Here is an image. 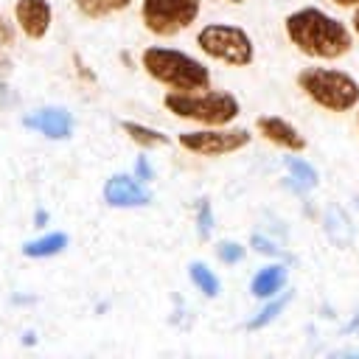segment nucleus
Returning <instances> with one entry per match:
<instances>
[{"label": "nucleus", "mask_w": 359, "mask_h": 359, "mask_svg": "<svg viewBox=\"0 0 359 359\" xmlns=\"http://www.w3.org/2000/svg\"><path fill=\"white\" fill-rule=\"evenodd\" d=\"M283 28H286L289 42L311 59L334 62V59H342L353 48V34L348 31V25L314 6L292 11Z\"/></svg>", "instance_id": "f257e3e1"}, {"label": "nucleus", "mask_w": 359, "mask_h": 359, "mask_svg": "<svg viewBox=\"0 0 359 359\" xmlns=\"http://www.w3.org/2000/svg\"><path fill=\"white\" fill-rule=\"evenodd\" d=\"M140 65L157 84H163L165 90H174V93H194V90L210 87V70L199 59H194L177 48L151 45L143 50Z\"/></svg>", "instance_id": "f03ea898"}, {"label": "nucleus", "mask_w": 359, "mask_h": 359, "mask_svg": "<svg viewBox=\"0 0 359 359\" xmlns=\"http://www.w3.org/2000/svg\"><path fill=\"white\" fill-rule=\"evenodd\" d=\"M163 107L182 121H194L202 126H230L238 112L241 104L236 95L230 93H216V90H194V93H174L168 90L163 95Z\"/></svg>", "instance_id": "7ed1b4c3"}, {"label": "nucleus", "mask_w": 359, "mask_h": 359, "mask_svg": "<svg viewBox=\"0 0 359 359\" xmlns=\"http://www.w3.org/2000/svg\"><path fill=\"white\" fill-rule=\"evenodd\" d=\"M297 87L328 112H348L359 104V81L345 70L306 67L297 73Z\"/></svg>", "instance_id": "20e7f679"}, {"label": "nucleus", "mask_w": 359, "mask_h": 359, "mask_svg": "<svg viewBox=\"0 0 359 359\" xmlns=\"http://www.w3.org/2000/svg\"><path fill=\"white\" fill-rule=\"evenodd\" d=\"M196 45L205 56L224 62L230 67H247L255 59V45H252L250 34L244 28L227 25V22H210V25L199 28Z\"/></svg>", "instance_id": "39448f33"}, {"label": "nucleus", "mask_w": 359, "mask_h": 359, "mask_svg": "<svg viewBox=\"0 0 359 359\" xmlns=\"http://www.w3.org/2000/svg\"><path fill=\"white\" fill-rule=\"evenodd\" d=\"M140 17L154 36H174L199 17V0H140Z\"/></svg>", "instance_id": "423d86ee"}, {"label": "nucleus", "mask_w": 359, "mask_h": 359, "mask_svg": "<svg viewBox=\"0 0 359 359\" xmlns=\"http://www.w3.org/2000/svg\"><path fill=\"white\" fill-rule=\"evenodd\" d=\"M250 132L247 129H227V126H205L196 132H182L177 140L185 151L191 154H202V157H222V154H233L241 151L250 143Z\"/></svg>", "instance_id": "0eeeda50"}, {"label": "nucleus", "mask_w": 359, "mask_h": 359, "mask_svg": "<svg viewBox=\"0 0 359 359\" xmlns=\"http://www.w3.org/2000/svg\"><path fill=\"white\" fill-rule=\"evenodd\" d=\"M14 20L17 28L28 39H42L50 31V3L48 0H17L14 3Z\"/></svg>", "instance_id": "6e6552de"}, {"label": "nucleus", "mask_w": 359, "mask_h": 359, "mask_svg": "<svg viewBox=\"0 0 359 359\" xmlns=\"http://www.w3.org/2000/svg\"><path fill=\"white\" fill-rule=\"evenodd\" d=\"M104 199H107L109 208H140L151 199V194L135 177L112 174L104 185Z\"/></svg>", "instance_id": "1a4fd4ad"}, {"label": "nucleus", "mask_w": 359, "mask_h": 359, "mask_svg": "<svg viewBox=\"0 0 359 359\" xmlns=\"http://www.w3.org/2000/svg\"><path fill=\"white\" fill-rule=\"evenodd\" d=\"M22 123L28 129L42 132L50 140H67L73 135V115L67 109H62V107H45V109H39L34 115H25Z\"/></svg>", "instance_id": "9d476101"}, {"label": "nucleus", "mask_w": 359, "mask_h": 359, "mask_svg": "<svg viewBox=\"0 0 359 359\" xmlns=\"http://www.w3.org/2000/svg\"><path fill=\"white\" fill-rule=\"evenodd\" d=\"M255 126H258V135L261 137H266L269 143H275V146H280V149H286L292 154H297V151L306 149V137L289 121H283L280 115H261L255 121Z\"/></svg>", "instance_id": "9b49d317"}, {"label": "nucleus", "mask_w": 359, "mask_h": 359, "mask_svg": "<svg viewBox=\"0 0 359 359\" xmlns=\"http://www.w3.org/2000/svg\"><path fill=\"white\" fill-rule=\"evenodd\" d=\"M286 283V266L283 264H269L264 269H258L250 280V294L252 297H272L283 289Z\"/></svg>", "instance_id": "f8f14e48"}, {"label": "nucleus", "mask_w": 359, "mask_h": 359, "mask_svg": "<svg viewBox=\"0 0 359 359\" xmlns=\"http://www.w3.org/2000/svg\"><path fill=\"white\" fill-rule=\"evenodd\" d=\"M67 247V233H45L34 241H25L22 244V255L28 258H50V255H59L62 250Z\"/></svg>", "instance_id": "ddd939ff"}, {"label": "nucleus", "mask_w": 359, "mask_h": 359, "mask_svg": "<svg viewBox=\"0 0 359 359\" xmlns=\"http://www.w3.org/2000/svg\"><path fill=\"white\" fill-rule=\"evenodd\" d=\"M325 233H328V238H331L337 247L351 244V238H353L351 219H348V213H345L339 205H331V208H328V213H325Z\"/></svg>", "instance_id": "4468645a"}, {"label": "nucleus", "mask_w": 359, "mask_h": 359, "mask_svg": "<svg viewBox=\"0 0 359 359\" xmlns=\"http://www.w3.org/2000/svg\"><path fill=\"white\" fill-rule=\"evenodd\" d=\"M121 126H123V132H126L137 146H143V149H160V146L168 143V135H163L160 129H151V126H143V123H135V121H123Z\"/></svg>", "instance_id": "2eb2a0df"}, {"label": "nucleus", "mask_w": 359, "mask_h": 359, "mask_svg": "<svg viewBox=\"0 0 359 359\" xmlns=\"http://www.w3.org/2000/svg\"><path fill=\"white\" fill-rule=\"evenodd\" d=\"M188 275H191L194 286H196L205 297H216V294H219V278H216L213 269H208L202 261H194V264L188 266Z\"/></svg>", "instance_id": "dca6fc26"}, {"label": "nucleus", "mask_w": 359, "mask_h": 359, "mask_svg": "<svg viewBox=\"0 0 359 359\" xmlns=\"http://www.w3.org/2000/svg\"><path fill=\"white\" fill-rule=\"evenodd\" d=\"M76 3H79V8H81L87 17H104V14H109V11L126 8L132 0H76Z\"/></svg>", "instance_id": "f3484780"}, {"label": "nucleus", "mask_w": 359, "mask_h": 359, "mask_svg": "<svg viewBox=\"0 0 359 359\" xmlns=\"http://www.w3.org/2000/svg\"><path fill=\"white\" fill-rule=\"evenodd\" d=\"M286 168H289L292 180H297L303 188H314V185H317V171H314L309 163H303V160H297V157H289V160H286Z\"/></svg>", "instance_id": "a211bd4d"}, {"label": "nucleus", "mask_w": 359, "mask_h": 359, "mask_svg": "<svg viewBox=\"0 0 359 359\" xmlns=\"http://www.w3.org/2000/svg\"><path fill=\"white\" fill-rule=\"evenodd\" d=\"M289 300H292V292H286L280 300H272V303H269V306H266V309H264V311H261L255 320H250V325H247V328H250V331H255V328H264V325H269V323H272V320H275V317L283 311V306H286Z\"/></svg>", "instance_id": "6ab92c4d"}, {"label": "nucleus", "mask_w": 359, "mask_h": 359, "mask_svg": "<svg viewBox=\"0 0 359 359\" xmlns=\"http://www.w3.org/2000/svg\"><path fill=\"white\" fill-rule=\"evenodd\" d=\"M14 45V28H11V22L8 20H3L0 17V73H6L8 67H11V62H8V48Z\"/></svg>", "instance_id": "aec40b11"}, {"label": "nucleus", "mask_w": 359, "mask_h": 359, "mask_svg": "<svg viewBox=\"0 0 359 359\" xmlns=\"http://www.w3.org/2000/svg\"><path fill=\"white\" fill-rule=\"evenodd\" d=\"M216 255H219V261H224V264H238V261L247 255V250H244L238 241H222V244L216 247Z\"/></svg>", "instance_id": "412c9836"}, {"label": "nucleus", "mask_w": 359, "mask_h": 359, "mask_svg": "<svg viewBox=\"0 0 359 359\" xmlns=\"http://www.w3.org/2000/svg\"><path fill=\"white\" fill-rule=\"evenodd\" d=\"M210 208H208V202L202 199L199 202V233H202V238H208V233H210Z\"/></svg>", "instance_id": "4be33fe9"}, {"label": "nucleus", "mask_w": 359, "mask_h": 359, "mask_svg": "<svg viewBox=\"0 0 359 359\" xmlns=\"http://www.w3.org/2000/svg\"><path fill=\"white\" fill-rule=\"evenodd\" d=\"M14 101H17V95L11 93V87H8L6 81H0V109H3V107H11Z\"/></svg>", "instance_id": "5701e85b"}, {"label": "nucleus", "mask_w": 359, "mask_h": 359, "mask_svg": "<svg viewBox=\"0 0 359 359\" xmlns=\"http://www.w3.org/2000/svg\"><path fill=\"white\" fill-rule=\"evenodd\" d=\"M135 168H137V177H143V180H151V165H149L143 157L137 160V165H135Z\"/></svg>", "instance_id": "b1692460"}, {"label": "nucleus", "mask_w": 359, "mask_h": 359, "mask_svg": "<svg viewBox=\"0 0 359 359\" xmlns=\"http://www.w3.org/2000/svg\"><path fill=\"white\" fill-rule=\"evenodd\" d=\"M351 28H353V34L359 36V3H356V11H353V20H351Z\"/></svg>", "instance_id": "393cba45"}, {"label": "nucleus", "mask_w": 359, "mask_h": 359, "mask_svg": "<svg viewBox=\"0 0 359 359\" xmlns=\"http://www.w3.org/2000/svg\"><path fill=\"white\" fill-rule=\"evenodd\" d=\"M331 3H337V6H345V8H348V6H356L359 0H331Z\"/></svg>", "instance_id": "a878e982"}, {"label": "nucleus", "mask_w": 359, "mask_h": 359, "mask_svg": "<svg viewBox=\"0 0 359 359\" xmlns=\"http://www.w3.org/2000/svg\"><path fill=\"white\" fill-rule=\"evenodd\" d=\"M222 3H244V0H222Z\"/></svg>", "instance_id": "bb28decb"}, {"label": "nucleus", "mask_w": 359, "mask_h": 359, "mask_svg": "<svg viewBox=\"0 0 359 359\" xmlns=\"http://www.w3.org/2000/svg\"><path fill=\"white\" fill-rule=\"evenodd\" d=\"M356 123H359V121H356Z\"/></svg>", "instance_id": "cd10ccee"}]
</instances>
